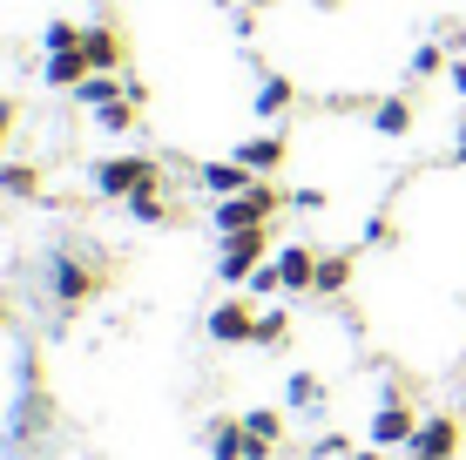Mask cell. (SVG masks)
I'll use <instances>...</instances> for the list:
<instances>
[{
    "label": "cell",
    "mask_w": 466,
    "mask_h": 460,
    "mask_svg": "<svg viewBox=\"0 0 466 460\" xmlns=\"http://www.w3.org/2000/svg\"><path fill=\"white\" fill-rule=\"evenodd\" d=\"M291 339V319L284 312H257V345H284Z\"/></svg>",
    "instance_id": "22"
},
{
    "label": "cell",
    "mask_w": 466,
    "mask_h": 460,
    "mask_svg": "<svg viewBox=\"0 0 466 460\" xmlns=\"http://www.w3.org/2000/svg\"><path fill=\"white\" fill-rule=\"evenodd\" d=\"M406 460H412V454H406Z\"/></svg>",
    "instance_id": "31"
},
{
    "label": "cell",
    "mask_w": 466,
    "mask_h": 460,
    "mask_svg": "<svg viewBox=\"0 0 466 460\" xmlns=\"http://www.w3.org/2000/svg\"><path fill=\"white\" fill-rule=\"evenodd\" d=\"M257 264H264V230H237V237H223V258H217V278H223V284H250Z\"/></svg>",
    "instance_id": "4"
},
{
    "label": "cell",
    "mask_w": 466,
    "mask_h": 460,
    "mask_svg": "<svg viewBox=\"0 0 466 460\" xmlns=\"http://www.w3.org/2000/svg\"><path fill=\"white\" fill-rule=\"evenodd\" d=\"M244 454H250L244 420H217V426H210V460H244Z\"/></svg>",
    "instance_id": "14"
},
{
    "label": "cell",
    "mask_w": 466,
    "mask_h": 460,
    "mask_svg": "<svg viewBox=\"0 0 466 460\" xmlns=\"http://www.w3.org/2000/svg\"><path fill=\"white\" fill-rule=\"evenodd\" d=\"M95 189L116 197V203L156 197V163H149V156H108V163H95Z\"/></svg>",
    "instance_id": "2"
},
{
    "label": "cell",
    "mask_w": 466,
    "mask_h": 460,
    "mask_svg": "<svg viewBox=\"0 0 466 460\" xmlns=\"http://www.w3.org/2000/svg\"><path fill=\"white\" fill-rule=\"evenodd\" d=\"M284 400H291L298 414H325V386H318L311 373H291V386H284Z\"/></svg>",
    "instance_id": "18"
},
{
    "label": "cell",
    "mask_w": 466,
    "mask_h": 460,
    "mask_svg": "<svg viewBox=\"0 0 466 460\" xmlns=\"http://www.w3.org/2000/svg\"><path fill=\"white\" fill-rule=\"evenodd\" d=\"M284 149H291V142H284L278 129H270V136H250L244 149H237V163H244L250 177H264V169H278V163H284Z\"/></svg>",
    "instance_id": "11"
},
{
    "label": "cell",
    "mask_w": 466,
    "mask_h": 460,
    "mask_svg": "<svg viewBox=\"0 0 466 460\" xmlns=\"http://www.w3.org/2000/svg\"><path fill=\"white\" fill-rule=\"evenodd\" d=\"M244 434H250V440H264V447H278V434H284V420H278V414H270V406H250V414H244Z\"/></svg>",
    "instance_id": "20"
},
{
    "label": "cell",
    "mask_w": 466,
    "mask_h": 460,
    "mask_svg": "<svg viewBox=\"0 0 466 460\" xmlns=\"http://www.w3.org/2000/svg\"><path fill=\"white\" fill-rule=\"evenodd\" d=\"M82 55H88L95 75L122 68V35H116V27H88V35H82Z\"/></svg>",
    "instance_id": "12"
},
{
    "label": "cell",
    "mask_w": 466,
    "mask_h": 460,
    "mask_svg": "<svg viewBox=\"0 0 466 460\" xmlns=\"http://www.w3.org/2000/svg\"><path fill=\"white\" fill-rule=\"evenodd\" d=\"M210 339L217 345H257V305L250 298H223L210 312Z\"/></svg>",
    "instance_id": "5"
},
{
    "label": "cell",
    "mask_w": 466,
    "mask_h": 460,
    "mask_svg": "<svg viewBox=\"0 0 466 460\" xmlns=\"http://www.w3.org/2000/svg\"><path fill=\"white\" fill-rule=\"evenodd\" d=\"M122 88H128V82H108V75H88V82H82V102H88V108H102V102H116Z\"/></svg>",
    "instance_id": "24"
},
{
    "label": "cell",
    "mask_w": 466,
    "mask_h": 460,
    "mask_svg": "<svg viewBox=\"0 0 466 460\" xmlns=\"http://www.w3.org/2000/svg\"><path fill=\"white\" fill-rule=\"evenodd\" d=\"M41 177H35V163H7L0 169V197H35Z\"/></svg>",
    "instance_id": "19"
},
{
    "label": "cell",
    "mask_w": 466,
    "mask_h": 460,
    "mask_svg": "<svg viewBox=\"0 0 466 460\" xmlns=\"http://www.w3.org/2000/svg\"><path fill=\"white\" fill-rule=\"evenodd\" d=\"M47 284H55L61 305H88L95 298V264H82V250H55V271H47Z\"/></svg>",
    "instance_id": "3"
},
{
    "label": "cell",
    "mask_w": 466,
    "mask_h": 460,
    "mask_svg": "<svg viewBox=\"0 0 466 460\" xmlns=\"http://www.w3.org/2000/svg\"><path fill=\"white\" fill-rule=\"evenodd\" d=\"M7 129H14V108H7V102H0V142H7Z\"/></svg>",
    "instance_id": "28"
},
{
    "label": "cell",
    "mask_w": 466,
    "mask_h": 460,
    "mask_svg": "<svg viewBox=\"0 0 466 460\" xmlns=\"http://www.w3.org/2000/svg\"><path fill=\"white\" fill-rule=\"evenodd\" d=\"M351 460H385V447H359V454H351Z\"/></svg>",
    "instance_id": "30"
},
{
    "label": "cell",
    "mask_w": 466,
    "mask_h": 460,
    "mask_svg": "<svg viewBox=\"0 0 466 460\" xmlns=\"http://www.w3.org/2000/svg\"><path fill=\"white\" fill-rule=\"evenodd\" d=\"M406 75H412V82H426V75H440V41H420V47H412Z\"/></svg>",
    "instance_id": "23"
},
{
    "label": "cell",
    "mask_w": 466,
    "mask_h": 460,
    "mask_svg": "<svg viewBox=\"0 0 466 460\" xmlns=\"http://www.w3.org/2000/svg\"><path fill=\"white\" fill-rule=\"evenodd\" d=\"M82 35H88L82 21H47V35H41V47H47V55H61V47H82Z\"/></svg>",
    "instance_id": "21"
},
{
    "label": "cell",
    "mask_w": 466,
    "mask_h": 460,
    "mask_svg": "<svg viewBox=\"0 0 466 460\" xmlns=\"http://www.w3.org/2000/svg\"><path fill=\"white\" fill-rule=\"evenodd\" d=\"M291 82H284V75H264V82H257V95H250V108L257 116H284V108H291Z\"/></svg>",
    "instance_id": "15"
},
{
    "label": "cell",
    "mask_w": 466,
    "mask_h": 460,
    "mask_svg": "<svg viewBox=\"0 0 466 460\" xmlns=\"http://www.w3.org/2000/svg\"><path fill=\"white\" fill-rule=\"evenodd\" d=\"M345 284H351V250H345V258H318V284H311L318 298H339Z\"/></svg>",
    "instance_id": "17"
},
{
    "label": "cell",
    "mask_w": 466,
    "mask_h": 460,
    "mask_svg": "<svg viewBox=\"0 0 466 460\" xmlns=\"http://www.w3.org/2000/svg\"><path fill=\"white\" fill-rule=\"evenodd\" d=\"M128 217H136V224H163V217H169L163 189H156V197H136V203H128Z\"/></svg>",
    "instance_id": "25"
},
{
    "label": "cell",
    "mask_w": 466,
    "mask_h": 460,
    "mask_svg": "<svg viewBox=\"0 0 466 460\" xmlns=\"http://www.w3.org/2000/svg\"><path fill=\"white\" fill-rule=\"evenodd\" d=\"M197 183L210 189V197H244V189H250L257 177H250L244 163H203V169H197Z\"/></svg>",
    "instance_id": "10"
},
{
    "label": "cell",
    "mask_w": 466,
    "mask_h": 460,
    "mask_svg": "<svg viewBox=\"0 0 466 460\" xmlns=\"http://www.w3.org/2000/svg\"><path fill=\"white\" fill-rule=\"evenodd\" d=\"M372 129L379 136H406L412 129V102H406V95H385V102L372 108Z\"/></svg>",
    "instance_id": "16"
},
{
    "label": "cell",
    "mask_w": 466,
    "mask_h": 460,
    "mask_svg": "<svg viewBox=\"0 0 466 460\" xmlns=\"http://www.w3.org/2000/svg\"><path fill=\"white\" fill-rule=\"evenodd\" d=\"M406 454H412V460H453V454H460V420H453V414L420 420V434H412Z\"/></svg>",
    "instance_id": "6"
},
{
    "label": "cell",
    "mask_w": 466,
    "mask_h": 460,
    "mask_svg": "<svg viewBox=\"0 0 466 460\" xmlns=\"http://www.w3.org/2000/svg\"><path fill=\"white\" fill-rule=\"evenodd\" d=\"M284 203H291V197H278L270 183H250L244 197H223V203H217V230H223V237H237V230H264L270 217L284 210Z\"/></svg>",
    "instance_id": "1"
},
{
    "label": "cell",
    "mask_w": 466,
    "mask_h": 460,
    "mask_svg": "<svg viewBox=\"0 0 466 460\" xmlns=\"http://www.w3.org/2000/svg\"><path fill=\"white\" fill-rule=\"evenodd\" d=\"M453 156H460V163H466V122H460V136H453Z\"/></svg>",
    "instance_id": "29"
},
{
    "label": "cell",
    "mask_w": 466,
    "mask_h": 460,
    "mask_svg": "<svg viewBox=\"0 0 466 460\" xmlns=\"http://www.w3.org/2000/svg\"><path fill=\"white\" fill-rule=\"evenodd\" d=\"M278 271H284V291H311V284H318V250L311 244H284Z\"/></svg>",
    "instance_id": "8"
},
{
    "label": "cell",
    "mask_w": 466,
    "mask_h": 460,
    "mask_svg": "<svg viewBox=\"0 0 466 460\" xmlns=\"http://www.w3.org/2000/svg\"><path fill=\"white\" fill-rule=\"evenodd\" d=\"M136 116H142V102L122 88L116 102H102V108H95V129H102V136H128V129H136Z\"/></svg>",
    "instance_id": "13"
},
{
    "label": "cell",
    "mask_w": 466,
    "mask_h": 460,
    "mask_svg": "<svg viewBox=\"0 0 466 460\" xmlns=\"http://www.w3.org/2000/svg\"><path fill=\"white\" fill-rule=\"evenodd\" d=\"M250 291H257V298L284 291V271H278V264H257V271H250Z\"/></svg>",
    "instance_id": "26"
},
{
    "label": "cell",
    "mask_w": 466,
    "mask_h": 460,
    "mask_svg": "<svg viewBox=\"0 0 466 460\" xmlns=\"http://www.w3.org/2000/svg\"><path fill=\"white\" fill-rule=\"evenodd\" d=\"M412 434H420V414H412L406 400H379V414H372V447H412Z\"/></svg>",
    "instance_id": "7"
},
{
    "label": "cell",
    "mask_w": 466,
    "mask_h": 460,
    "mask_svg": "<svg viewBox=\"0 0 466 460\" xmlns=\"http://www.w3.org/2000/svg\"><path fill=\"white\" fill-rule=\"evenodd\" d=\"M291 210L318 217V210H325V189H311V183H304V189H291Z\"/></svg>",
    "instance_id": "27"
},
{
    "label": "cell",
    "mask_w": 466,
    "mask_h": 460,
    "mask_svg": "<svg viewBox=\"0 0 466 460\" xmlns=\"http://www.w3.org/2000/svg\"><path fill=\"white\" fill-rule=\"evenodd\" d=\"M41 75H47V88H82L95 68H88L82 47H61V55H47V61H41Z\"/></svg>",
    "instance_id": "9"
}]
</instances>
